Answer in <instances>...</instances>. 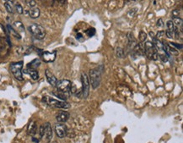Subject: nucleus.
<instances>
[{
  "mask_svg": "<svg viewBox=\"0 0 183 143\" xmlns=\"http://www.w3.org/2000/svg\"><path fill=\"white\" fill-rule=\"evenodd\" d=\"M25 4L27 6H29L30 8H34L36 5V2L35 0H25Z\"/></svg>",
  "mask_w": 183,
  "mask_h": 143,
  "instance_id": "393cba45",
  "label": "nucleus"
},
{
  "mask_svg": "<svg viewBox=\"0 0 183 143\" xmlns=\"http://www.w3.org/2000/svg\"><path fill=\"white\" fill-rule=\"evenodd\" d=\"M165 35H166V36L168 37V38H170V39H171V38H173L174 36V31H166V32H165Z\"/></svg>",
  "mask_w": 183,
  "mask_h": 143,
  "instance_id": "c85d7f7f",
  "label": "nucleus"
},
{
  "mask_svg": "<svg viewBox=\"0 0 183 143\" xmlns=\"http://www.w3.org/2000/svg\"><path fill=\"white\" fill-rule=\"evenodd\" d=\"M47 143H58V142H48Z\"/></svg>",
  "mask_w": 183,
  "mask_h": 143,
  "instance_id": "58836bf2",
  "label": "nucleus"
},
{
  "mask_svg": "<svg viewBox=\"0 0 183 143\" xmlns=\"http://www.w3.org/2000/svg\"><path fill=\"white\" fill-rule=\"evenodd\" d=\"M45 74H46V80L47 82L49 83L51 86H57V83H58V79L56 78L54 74H52L49 69H46V72H45Z\"/></svg>",
  "mask_w": 183,
  "mask_h": 143,
  "instance_id": "9b49d317",
  "label": "nucleus"
},
{
  "mask_svg": "<svg viewBox=\"0 0 183 143\" xmlns=\"http://www.w3.org/2000/svg\"><path fill=\"white\" fill-rule=\"evenodd\" d=\"M83 37V36H82V34H80V33H79V34L77 35V39H80V38H82Z\"/></svg>",
  "mask_w": 183,
  "mask_h": 143,
  "instance_id": "c9c22d12",
  "label": "nucleus"
},
{
  "mask_svg": "<svg viewBox=\"0 0 183 143\" xmlns=\"http://www.w3.org/2000/svg\"><path fill=\"white\" fill-rule=\"evenodd\" d=\"M23 61L15 62L10 64V71L15 76V78L18 80H23V74H22V68H23Z\"/></svg>",
  "mask_w": 183,
  "mask_h": 143,
  "instance_id": "20e7f679",
  "label": "nucleus"
},
{
  "mask_svg": "<svg viewBox=\"0 0 183 143\" xmlns=\"http://www.w3.org/2000/svg\"><path fill=\"white\" fill-rule=\"evenodd\" d=\"M104 71V66L100 65L97 68H94L89 70V80L91 82L92 88L96 89L100 84L101 75Z\"/></svg>",
  "mask_w": 183,
  "mask_h": 143,
  "instance_id": "f257e3e1",
  "label": "nucleus"
},
{
  "mask_svg": "<svg viewBox=\"0 0 183 143\" xmlns=\"http://www.w3.org/2000/svg\"><path fill=\"white\" fill-rule=\"evenodd\" d=\"M86 33H87V35H88L89 36H94V33H95V30L93 29V28L89 29L87 31H86Z\"/></svg>",
  "mask_w": 183,
  "mask_h": 143,
  "instance_id": "c756f323",
  "label": "nucleus"
},
{
  "mask_svg": "<svg viewBox=\"0 0 183 143\" xmlns=\"http://www.w3.org/2000/svg\"><path fill=\"white\" fill-rule=\"evenodd\" d=\"M170 47H172L174 48H176V50H182V44H177V43H175V42H170Z\"/></svg>",
  "mask_w": 183,
  "mask_h": 143,
  "instance_id": "bb28decb",
  "label": "nucleus"
},
{
  "mask_svg": "<svg viewBox=\"0 0 183 143\" xmlns=\"http://www.w3.org/2000/svg\"><path fill=\"white\" fill-rule=\"evenodd\" d=\"M69 114L67 111H60L58 114L56 115V119L58 123H65L69 118Z\"/></svg>",
  "mask_w": 183,
  "mask_h": 143,
  "instance_id": "f8f14e48",
  "label": "nucleus"
},
{
  "mask_svg": "<svg viewBox=\"0 0 183 143\" xmlns=\"http://www.w3.org/2000/svg\"><path fill=\"white\" fill-rule=\"evenodd\" d=\"M55 132L59 138H63L67 136L68 129L64 124L58 123L55 124Z\"/></svg>",
  "mask_w": 183,
  "mask_h": 143,
  "instance_id": "1a4fd4ad",
  "label": "nucleus"
},
{
  "mask_svg": "<svg viewBox=\"0 0 183 143\" xmlns=\"http://www.w3.org/2000/svg\"><path fill=\"white\" fill-rule=\"evenodd\" d=\"M28 15H30V18L32 19H36L38 18L41 15V11L38 8L34 7V8H30V10L28 11Z\"/></svg>",
  "mask_w": 183,
  "mask_h": 143,
  "instance_id": "4468645a",
  "label": "nucleus"
},
{
  "mask_svg": "<svg viewBox=\"0 0 183 143\" xmlns=\"http://www.w3.org/2000/svg\"><path fill=\"white\" fill-rule=\"evenodd\" d=\"M173 23L174 25H176V26H182V23H183V20L182 18H180V17H175V18H173Z\"/></svg>",
  "mask_w": 183,
  "mask_h": 143,
  "instance_id": "412c9836",
  "label": "nucleus"
},
{
  "mask_svg": "<svg viewBox=\"0 0 183 143\" xmlns=\"http://www.w3.org/2000/svg\"><path fill=\"white\" fill-rule=\"evenodd\" d=\"M43 102H45L46 104H47L50 106H52L54 108H58V109H69L70 107V104L69 103H67L66 101H59L57 99L51 98V97H44L43 98Z\"/></svg>",
  "mask_w": 183,
  "mask_h": 143,
  "instance_id": "f03ea898",
  "label": "nucleus"
},
{
  "mask_svg": "<svg viewBox=\"0 0 183 143\" xmlns=\"http://www.w3.org/2000/svg\"><path fill=\"white\" fill-rule=\"evenodd\" d=\"M149 36H151L152 38H153V37H154V34H153L152 31H150V32H149Z\"/></svg>",
  "mask_w": 183,
  "mask_h": 143,
  "instance_id": "e433bc0d",
  "label": "nucleus"
},
{
  "mask_svg": "<svg viewBox=\"0 0 183 143\" xmlns=\"http://www.w3.org/2000/svg\"><path fill=\"white\" fill-rule=\"evenodd\" d=\"M53 94H54L55 96H57V97H58V98L63 99V101H65L66 99L68 98V94L63 93V92H59V91L54 92H53Z\"/></svg>",
  "mask_w": 183,
  "mask_h": 143,
  "instance_id": "6ab92c4d",
  "label": "nucleus"
},
{
  "mask_svg": "<svg viewBox=\"0 0 183 143\" xmlns=\"http://www.w3.org/2000/svg\"><path fill=\"white\" fill-rule=\"evenodd\" d=\"M144 53H145V54L147 55L148 59H152V60H157L159 59L157 50L155 49L152 42H146L145 44L144 45Z\"/></svg>",
  "mask_w": 183,
  "mask_h": 143,
  "instance_id": "423d86ee",
  "label": "nucleus"
},
{
  "mask_svg": "<svg viewBox=\"0 0 183 143\" xmlns=\"http://www.w3.org/2000/svg\"><path fill=\"white\" fill-rule=\"evenodd\" d=\"M15 0H6V2H10V3H13Z\"/></svg>",
  "mask_w": 183,
  "mask_h": 143,
  "instance_id": "4c0bfd02",
  "label": "nucleus"
},
{
  "mask_svg": "<svg viewBox=\"0 0 183 143\" xmlns=\"http://www.w3.org/2000/svg\"><path fill=\"white\" fill-rule=\"evenodd\" d=\"M7 28H8V31H9V32H10V35H12L14 37H15V38H17V39H20L21 38V36L20 35V33L19 32H17L16 31H15L12 26L10 25H7Z\"/></svg>",
  "mask_w": 183,
  "mask_h": 143,
  "instance_id": "f3484780",
  "label": "nucleus"
},
{
  "mask_svg": "<svg viewBox=\"0 0 183 143\" xmlns=\"http://www.w3.org/2000/svg\"><path fill=\"white\" fill-rule=\"evenodd\" d=\"M28 30L32 36L35 37L36 39L41 40L43 39L46 36V30L43 26L38 25V24H31L28 27Z\"/></svg>",
  "mask_w": 183,
  "mask_h": 143,
  "instance_id": "7ed1b4c3",
  "label": "nucleus"
},
{
  "mask_svg": "<svg viewBox=\"0 0 183 143\" xmlns=\"http://www.w3.org/2000/svg\"><path fill=\"white\" fill-rule=\"evenodd\" d=\"M172 16H173V18H175V17H179L178 10H173V11H172Z\"/></svg>",
  "mask_w": 183,
  "mask_h": 143,
  "instance_id": "72a5a7b5",
  "label": "nucleus"
},
{
  "mask_svg": "<svg viewBox=\"0 0 183 143\" xmlns=\"http://www.w3.org/2000/svg\"><path fill=\"white\" fill-rule=\"evenodd\" d=\"M157 26H158V27H163L164 22L162 19H159L158 21H157Z\"/></svg>",
  "mask_w": 183,
  "mask_h": 143,
  "instance_id": "473e14b6",
  "label": "nucleus"
},
{
  "mask_svg": "<svg viewBox=\"0 0 183 143\" xmlns=\"http://www.w3.org/2000/svg\"><path fill=\"white\" fill-rule=\"evenodd\" d=\"M81 82H82V98H87L89 93V80L88 75L85 73L81 74Z\"/></svg>",
  "mask_w": 183,
  "mask_h": 143,
  "instance_id": "6e6552de",
  "label": "nucleus"
},
{
  "mask_svg": "<svg viewBox=\"0 0 183 143\" xmlns=\"http://www.w3.org/2000/svg\"><path fill=\"white\" fill-rule=\"evenodd\" d=\"M58 2L60 4H65V0H58Z\"/></svg>",
  "mask_w": 183,
  "mask_h": 143,
  "instance_id": "f704fd0d",
  "label": "nucleus"
},
{
  "mask_svg": "<svg viewBox=\"0 0 183 143\" xmlns=\"http://www.w3.org/2000/svg\"><path fill=\"white\" fill-rule=\"evenodd\" d=\"M166 26H167V30H168V31H174V27H175V25H174V23L172 20H168V21H167V23H166Z\"/></svg>",
  "mask_w": 183,
  "mask_h": 143,
  "instance_id": "b1692460",
  "label": "nucleus"
},
{
  "mask_svg": "<svg viewBox=\"0 0 183 143\" xmlns=\"http://www.w3.org/2000/svg\"><path fill=\"white\" fill-rule=\"evenodd\" d=\"M4 7L8 13H10V14H13V13H14V8H13V6H12V3L5 2Z\"/></svg>",
  "mask_w": 183,
  "mask_h": 143,
  "instance_id": "aec40b11",
  "label": "nucleus"
},
{
  "mask_svg": "<svg viewBox=\"0 0 183 143\" xmlns=\"http://www.w3.org/2000/svg\"><path fill=\"white\" fill-rule=\"evenodd\" d=\"M5 34H6V32H5L4 28L3 25L0 24V36H5Z\"/></svg>",
  "mask_w": 183,
  "mask_h": 143,
  "instance_id": "2f4dec72",
  "label": "nucleus"
},
{
  "mask_svg": "<svg viewBox=\"0 0 183 143\" xmlns=\"http://www.w3.org/2000/svg\"><path fill=\"white\" fill-rule=\"evenodd\" d=\"M52 129L51 124L46 122L40 127V136L41 138L45 139L47 142H51L52 138Z\"/></svg>",
  "mask_w": 183,
  "mask_h": 143,
  "instance_id": "39448f33",
  "label": "nucleus"
},
{
  "mask_svg": "<svg viewBox=\"0 0 183 143\" xmlns=\"http://www.w3.org/2000/svg\"><path fill=\"white\" fill-rule=\"evenodd\" d=\"M116 54H117V56L120 58V59H122L124 57V50L122 48H117L116 49Z\"/></svg>",
  "mask_w": 183,
  "mask_h": 143,
  "instance_id": "4be33fe9",
  "label": "nucleus"
},
{
  "mask_svg": "<svg viewBox=\"0 0 183 143\" xmlns=\"http://www.w3.org/2000/svg\"><path fill=\"white\" fill-rule=\"evenodd\" d=\"M72 86H73L72 82H71L70 80H59V81H58L57 86H56L58 91L67 94L71 92Z\"/></svg>",
  "mask_w": 183,
  "mask_h": 143,
  "instance_id": "0eeeda50",
  "label": "nucleus"
},
{
  "mask_svg": "<svg viewBox=\"0 0 183 143\" xmlns=\"http://www.w3.org/2000/svg\"><path fill=\"white\" fill-rule=\"evenodd\" d=\"M15 10H16L18 14H23V12H24L23 7H22L20 4H15Z\"/></svg>",
  "mask_w": 183,
  "mask_h": 143,
  "instance_id": "a878e982",
  "label": "nucleus"
},
{
  "mask_svg": "<svg viewBox=\"0 0 183 143\" xmlns=\"http://www.w3.org/2000/svg\"><path fill=\"white\" fill-rule=\"evenodd\" d=\"M40 64H41V61H40V59H34L33 61H31L30 64H28V65H27V68H29V69H35L36 68H38V67H39Z\"/></svg>",
  "mask_w": 183,
  "mask_h": 143,
  "instance_id": "a211bd4d",
  "label": "nucleus"
},
{
  "mask_svg": "<svg viewBox=\"0 0 183 143\" xmlns=\"http://www.w3.org/2000/svg\"><path fill=\"white\" fill-rule=\"evenodd\" d=\"M165 34V32L164 31H158V33H157V35H156L155 37H156L157 39H159V38H160L162 36H164Z\"/></svg>",
  "mask_w": 183,
  "mask_h": 143,
  "instance_id": "7c9ffc66",
  "label": "nucleus"
},
{
  "mask_svg": "<svg viewBox=\"0 0 183 143\" xmlns=\"http://www.w3.org/2000/svg\"><path fill=\"white\" fill-rule=\"evenodd\" d=\"M159 57L160 58V59H161L163 62H167V61H168V57L166 56L165 54H159Z\"/></svg>",
  "mask_w": 183,
  "mask_h": 143,
  "instance_id": "cd10ccee",
  "label": "nucleus"
},
{
  "mask_svg": "<svg viewBox=\"0 0 183 143\" xmlns=\"http://www.w3.org/2000/svg\"><path fill=\"white\" fill-rule=\"evenodd\" d=\"M14 29L17 31V32H23L25 31V27H24V25L20 22V21H15L14 23V25L12 26Z\"/></svg>",
  "mask_w": 183,
  "mask_h": 143,
  "instance_id": "dca6fc26",
  "label": "nucleus"
},
{
  "mask_svg": "<svg viewBox=\"0 0 183 143\" xmlns=\"http://www.w3.org/2000/svg\"><path fill=\"white\" fill-rule=\"evenodd\" d=\"M146 39H147V34L144 32V31H141L139 32V41L141 42H145Z\"/></svg>",
  "mask_w": 183,
  "mask_h": 143,
  "instance_id": "5701e85b",
  "label": "nucleus"
},
{
  "mask_svg": "<svg viewBox=\"0 0 183 143\" xmlns=\"http://www.w3.org/2000/svg\"><path fill=\"white\" fill-rule=\"evenodd\" d=\"M56 52H49V51H44L42 54H41V58L43 59V61L46 63H51V62H53L56 59Z\"/></svg>",
  "mask_w": 183,
  "mask_h": 143,
  "instance_id": "9d476101",
  "label": "nucleus"
},
{
  "mask_svg": "<svg viewBox=\"0 0 183 143\" xmlns=\"http://www.w3.org/2000/svg\"><path fill=\"white\" fill-rule=\"evenodd\" d=\"M36 129H37L36 123H35V121H31V122L29 124L28 128H27L28 134H29V135H31V136H34V135L36 133Z\"/></svg>",
  "mask_w": 183,
  "mask_h": 143,
  "instance_id": "2eb2a0df",
  "label": "nucleus"
},
{
  "mask_svg": "<svg viewBox=\"0 0 183 143\" xmlns=\"http://www.w3.org/2000/svg\"><path fill=\"white\" fill-rule=\"evenodd\" d=\"M24 72H25V74H29L30 77L34 80H37L38 78H39V74H38V72H37L36 69H29V68H27V69L24 70Z\"/></svg>",
  "mask_w": 183,
  "mask_h": 143,
  "instance_id": "ddd939ff",
  "label": "nucleus"
}]
</instances>
